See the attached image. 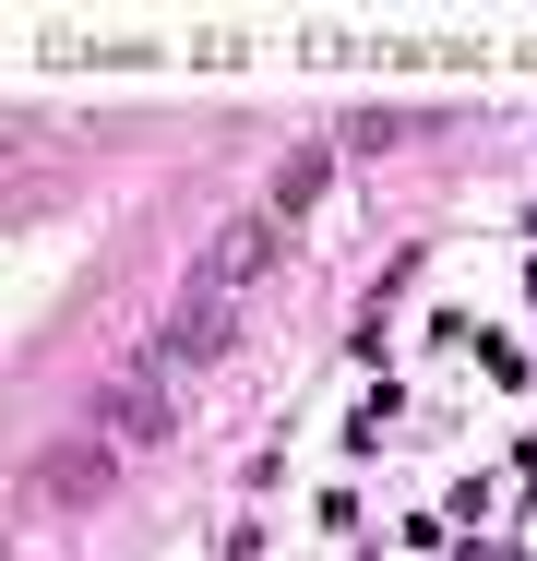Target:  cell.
I'll use <instances>...</instances> for the list:
<instances>
[{"instance_id": "cell-1", "label": "cell", "mask_w": 537, "mask_h": 561, "mask_svg": "<svg viewBox=\"0 0 537 561\" xmlns=\"http://www.w3.org/2000/svg\"><path fill=\"white\" fill-rule=\"evenodd\" d=\"M36 490H48V502H96V490H107V443H48Z\"/></svg>"}]
</instances>
